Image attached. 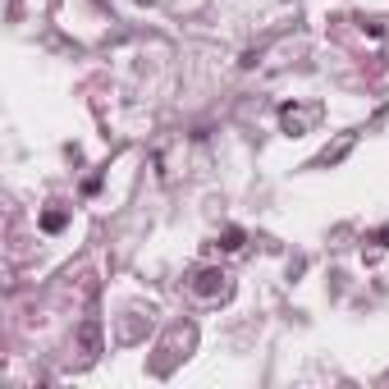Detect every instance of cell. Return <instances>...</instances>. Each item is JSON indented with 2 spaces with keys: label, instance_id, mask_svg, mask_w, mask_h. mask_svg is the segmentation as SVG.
<instances>
[{
  "label": "cell",
  "instance_id": "6da1fadb",
  "mask_svg": "<svg viewBox=\"0 0 389 389\" xmlns=\"http://www.w3.org/2000/svg\"><path fill=\"white\" fill-rule=\"evenodd\" d=\"M193 293L197 298H224V293H229V275L224 271H197L193 275Z\"/></svg>",
  "mask_w": 389,
  "mask_h": 389
},
{
  "label": "cell",
  "instance_id": "7a4b0ae2",
  "mask_svg": "<svg viewBox=\"0 0 389 389\" xmlns=\"http://www.w3.org/2000/svg\"><path fill=\"white\" fill-rule=\"evenodd\" d=\"M78 353H83V362H92V357L101 353V321H83L78 325Z\"/></svg>",
  "mask_w": 389,
  "mask_h": 389
},
{
  "label": "cell",
  "instance_id": "3957f363",
  "mask_svg": "<svg viewBox=\"0 0 389 389\" xmlns=\"http://www.w3.org/2000/svg\"><path fill=\"white\" fill-rule=\"evenodd\" d=\"M311 115H316V110H307V115H302V110H284V129L293 133V138H298V129H302V124H307Z\"/></svg>",
  "mask_w": 389,
  "mask_h": 389
},
{
  "label": "cell",
  "instance_id": "277c9868",
  "mask_svg": "<svg viewBox=\"0 0 389 389\" xmlns=\"http://www.w3.org/2000/svg\"><path fill=\"white\" fill-rule=\"evenodd\" d=\"M65 220H69V211H46V215H41V229L55 233V229H65Z\"/></svg>",
  "mask_w": 389,
  "mask_h": 389
},
{
  "label": "cell",
  "instance_id": "5b68a950",
  "mask_svg": "<svg viewBox=\"0 0 389 389\" xmlns=\"http://www.w3.org/2000/svg\"><path fill=\"white\" fill-rule=\"evenodd\" d=\"M224 252H233V247H243V229H224Z\"/></svg>",
  "mask_w": 389,
  "mask_h": 389
},
{
  "label": "cell",
  "instance_id": "8992f818",
  "mask_svg": "<svg viewBox=\"0 0 389 389\" xmlns=\"http://www.w3.org/2000/svg\"><path fill=\"white\" fill-rule=\"evenodd\" d=\"M380 247H389V224H385V229H380Z\"/></svg>",
  "mask_w": 389,
  "mask_h": 389
}]
</instances>
